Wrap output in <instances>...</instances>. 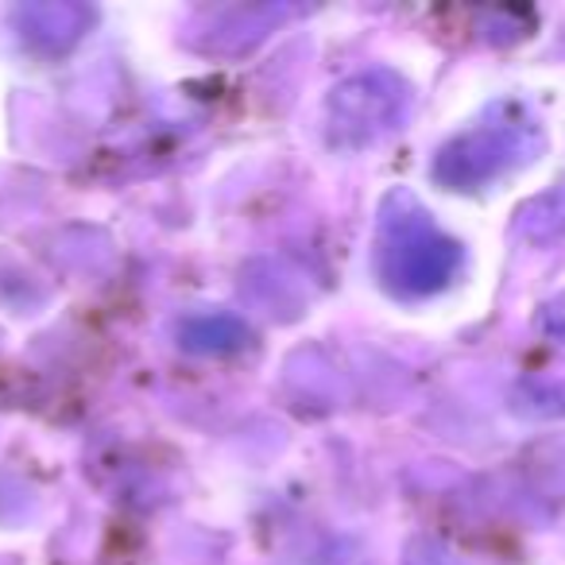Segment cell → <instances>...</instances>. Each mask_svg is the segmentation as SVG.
Here are the masks:
<instances>
[]
</instances>
